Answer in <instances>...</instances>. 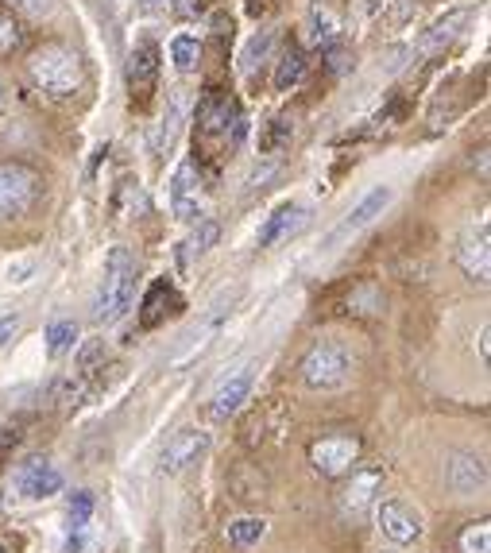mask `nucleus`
Listing matches in <instances>:
<instances>
[{"label":"nucleus","instance_id":"nucleus-1","mask_svg":"<svg viewBox=\"0 0 491 553\" xmlns=\"http://www.w3.org/2000/svg\"><path fill=\"white\" fill-rule=\"evenodd\" d=\"M136 279H140V263H136V256H132L124 244L113 248L109 260H105L101 287L93 294V321H97V325H116V321L132 310Z\"/></svg>","mask_w":491,"mask_h":553},{"label":"nucleus","instance_id":"nucleus-2","mask_svg":"<svg viewBox=\"0 0 491 553\" xmlns=\"http://www.w3.org/2000/svg\"><path fill=\"white\" fill-rule=\"evenodd\" d=\"M28 74L31 82L51 93V97H74L78 89L86 86V66H82V55L66 43H43L35 47L28 59Z\"/></svg>","mask_w":491,"mask_h":553},{"label":"nucleus","instance_id":"nucleus-3","mask_svg":"<svg viewBox=\"0 0 491 553\" xmlns=\"http://www.w3.org/2000/svg\"><path fill=\"white\" fill-rule=\"evenodd\" d=\"M352 372H356V356L341 341H318L302 356V379L314 391H337L352 379Z\"/></svg>","mask_w":491,"mask_h":553},{"label":"nucleus","instance_id":"nucleus-4","mask_svg":"<svg viewBox=\"0 0 491 553\" xmlns=\"http://www.w3.org/2000/svg\"><path fill=\"white\" fill-rule=\"evenodd\" d=\"M39 194H43V178L35 167L16 163V159L0 163V225L20 221L39 202Z\"/></svg>","mask_w":491,"mask_h":553},{"label":"nucleus","instance_id":"nucleus-5","mask_svg":"<svg viewBox=\"0 0 491 553\" xmlns=\"http://www.w3.org/2000/svg\"><path fill=\"white\" fill-rule=\"evenodd\" d=\"M360 453H364V445H360L356 434H329L310 445V465L318 468L321 476H329V480H341V476H348L356 468Z\"/></svg>","mask_w":491,"mask_h":553},{"label":"nucleus","instance_id":"nucleus-6","mask_svg":"<svg viewBox=\"0 0 491 553\" xmlns=\"http://www.w3.org/2000/svg\"><path fill=\"white\" fill-rule=\"evenodd\" d=\"M376 523H379V534L391 538L395 546H410V542L422 538V515L410 503H403V499H379Z\"/></svg>","mask_w":491,"mask_h":553},{"label":"nucleus","instance_id":"nucleus-7","mask_svg":"<svg viewBox=\"0 0 491 553\" xmlns=\"http://www.w3.org/2000/svg\"><path fill=\"white\" fill-rule=\"evenodd\" d=\"M202 202H205V190H202V171L194 159H182L178 171L171 178V209L178 221H198L202 217Z\"/></svg>","mask_w":491,"mask_h":553},{"label":"nucleus","instance_id":"nucleus-8","mask_svg":"<svg viewBox=\"0 0 491 553\" xmlns=\"http://www.w3.org/2000/svg\"><path fill=\"white\" fill-rule=\"evenodd\" d=\"M155 82H159V47L151 39H144V43H136V51L128 59V93H132V105L144 109L147 101H151V93H155Z\"/></svg>","mask_w":491,"mask_h":553},{"label":"nucleus","instance_id":"nucleus-9","mask_svg":"<svg viewBox=\"0 0 491 553\" xmlns=\"http://www.w3.org/2000/svg\"><path fill=\"white\" fill-rule=\"evenodd\" d=\"M457 263H461V271L472 279V283H488L491 275V233H488V221H480V225H472L468 233H464L461 248H457Z\"/></svg>","mask_w":491,"mask_h":553},{"label":"nucleus","instance_id":"nucleus-10","mask_svg":"<svg viewBox=\"0 0 491 553\" xmlns=\"http://www.w3.org/2000/svg\"><path fill=\"white\" fill-rule=\"evenodd\" d=\"M209 453V434L205 430H178L163 449V472L182 476L186 468H194Z\"/></svg>","mask_w":491,"mask_h":553},{"label":"nucleus","instance_id":"nucleus-11","mask_svg":"<svg viewBox=\"0 0 491 553\" xmlns=\"http://www.w3.org/2000/svg\"><path fill=\"white\" fill-rule=\"evenodd\" d=\"M62 484H66L62 472L51 461H43V457H31V461L16 468V492L24 499H51V495L62 492Z\"/></svg>","mask_w":491,"mask_h":553},{"label":"nucleus","instance_id":"nucleus-12","mask_svg":"<svg viewBox=\"0 0 491 553\" xmlns=\"http://www.w3.org/2000/svg\"><path fill=\"white\" fill-rule=\"evenodd\" d=\"M248 395H252V368H240L236 376H229L209 395V418L213 422H229L232 414L248 403Z\"/></svg>","mask_w":491,"mask_h":553},{"label":"nucleus","instance_id":"nucleus-13","mask_svg":"<svg viewBox=\"0 0 491 553\" xmlns=\"http://www.w3.org/2000/svg\"><path fill=\"white\" fill-rule=\"evenodd\" d=\"M445 484H449V492L453 495H476L488 488V465L480 461V457H472V453H457V457H449V465H445Z\"/></svg>","mask_w":491,"mask_h":553},{"label":"nucleus","instance_id":"nucleus-14","mask_svg":"<svg viewBox=\"0 0 491 553\" xmlns=\"http://www.w3.org/2000/svg\"><path fill=\"white\" fill-rule=\"evenodd\" d=\"M391 198H395V194H391V186H376V190H368V194L360 198V205H356L345 221H341V229L329 236V244H337V240H345V236L368 229L376 217H383V209L391 205Z\"/></svg>","mask_w":491,"mask_h":553},{"label":"nucleus","instance_id":"nucleus-15","mask_svg":"<svg viewBox=\"0 0 491 553\" xmlns=\"http://www.w3.org/2000/svg\"><path fill=\"white\" fill-rule=\"evenodd\" d=\"M306 205H298V202H283L267 221L260 225V248H275V244H283V240H290V236L298 233L302 225H306Z\"/></svg>","mask_w":491,"mask_h":553},{"label":"nucleus","instance_id":"nucleus-16","mask_svg":"<svg viewBox=\"0 0 491 553\" xmlns=\"http://www.w3.org/2000/svg\"><path fill=\"white\" fill-rule=\"evenodd\" d=\"M379 492H383V472H376V468L356 472V468H352V484L341 492V507H345V515H364V511H372Z\"/></svg>","mask_w":491,"mask_h":553},{"label":"nucleus","instance_id":"nucleus-17","mask_svg":"<svg viewBox=\"0 0 491 553\" xmlns=\"http://www.w3.org/2000/svg\"><path fill=\"white\" fill-rule=\"evenodd\" d=\"M198 120H202V132H209V136H217V132H229L232 128H240L244 124V117H240V109H236V101L232 97H205L202 105H198Z\"/></svg>","mask_w":491,"mask_h":553},{"label":"nucleus","instance_id":"nucleus-18","mask_svg":"<svg viewBox=\"0 0 491 553\" xmlns=\"http://www.w3.org/2000/svg\"><path fill=\"white\" fill-rule=\"evenodd\" d=\"M178 306H182V298L174 294V287L167 283V279H159L151 291H147L144 298V314H140V325L144 329H155L163 318H171V314H178Z\"/></svg>","mask_w":491,"mask_h":553},{"label":"nucleus","instance_id":"nucleus-19","mask_svg":"<svg viewBox=\"0 0 491 553\" xmlns=\"http://www.w3.org/2000/svg\"><path fill=\"white\" fill-rule=\"evenodd\" d=\"M263 534H267V523H263V519H252V515H244V519H232V523L225 526V538H229V546H236V550L260 546Z\"/></svg>","mask_w":491,"mask_h":553},{"label":"nucleus","instance_id":"nucleus-20","mask_svg":"<svg viewBox=\"0 0 491 553\" xmlns=\"http://www.w3.org/2000/svg\"><path fill=\"white\" fill-rule=\"evenodd\" d=\"M178 124H182V97H174L171 109H167V117L159 120V128L151 132V151H155V155H167V151L174 147Z\"/></svg>","mask_w":491,"mask_h":553},{"label":"nucleus","instance_id":"nucleus-21","mask_svg":"<svg viewBox=\"0 0 491 553\" xmlns=\"http://www.w3.org/2000/svg\"><path fill=\"white\" fill-rule=\"evenodd\" d=\"M302 70H306V55H302V47L290 43L287 51H283V59H279V66H275V89L287 93L290 86H298Z\"/></svg>","mask_w":491,"mask_h":553},{"label":"nucleus","instance_id":"nucleus-22","mask_svg":"<svg viewBox=\"0 0 491 553\" xmlns=\"http://www.w3.org/2000/svg\"><path fill=\"white\" fill-rule=\"evenodd\" d=\"M457 553H491V523L488 519H476L461 530L457 538Z\"/></svg>","mask_w":491,"mask_h":553},{"label":"nucleus","instance_id":"nucleus-23","mask_svg":"<svg viewBox=\"0 0 491 553\" xmlns=\"http://www.w3.org/2000/svg\"><path fill=\"white\" fill-rule=\"evenodd\" d=\"M198 55H202V43L194 35H174L171 39V62L178 74H190L198 66Z\"/></svg>","mask_w":491,"mask_h":553},{"label":"nucleus","instance_id":"nucleus-24","mask_svg":"<svg viewBox=\"0 0 491 553\" xmlns=\"http://www.w3.org/2000/svg\"><path fill=\"white\" fill-rule=\"evenodd\" d=\"M464 20H468V8H457V12H449V16H445L441 24H434V28H430V35H426V39L418 43V51H434L441 39H453Z\"/></svg>","mask_w":491,"mask_h":553},{"label":"nucleus","instance_id":"nucleus-25","mask_svg":"<svg viewBox=\"0 0 491 553\" xmlns=\"http://www.w3.org/2000/svg\"><path fill=\"white\" fill-rule=\"evenodd\" d=\"M78 345V325L74 321H55L47 329V352L51 356H66V352Z\"/></svg>","mask_w":491,"mask_h":553},{"label":"nucleus","instance_id":"nucleus-26","mask_svg":"<svg viewBox=\"0 0 491 553\" xmlns=\"http://www.w3.org/2000/svg\"><path fill=\"white\" fill-rule=\"evenodd\" d=\"M20 43H24L20 20H16L8 8H0V59H8L12 51H20Z\"/></svg>","mask_w":491,"mask_h":553},{"label":"nucleus","instance_id":"nucleus-27","mask_svg":"<svg viewBox=\"0 0 491 553\" xmlns=\"http://www.w3.org/2000/svg\"><path fill=\"white\" fill-rule=\"evenodd\" d=\"M217 240H221V225L205 217V221H198V233H194V236H190V240H186V252L202 260V256H205V252H209V248H213V244H217Z\"/></svg>","mask_w":491,"mask_h":553},{"label":"nucleus","instance_id":"nucleus-28","mask_svg":"<svg viewBox=\"0 0 491 553\" xmlns=\"http://www.w3.org/2000/svg\"><path fill=\"white\" fill-rule=\"evenodd\" d=\"M290 136H294L290 120H287V117H279V120H271V124H267V132L260 136V147L267 151V155H275V151H283V147L290 144Z\"/></svg>","mask_w":491,"mask_h":553},{"label":"nucleus","instance_id":"nucleus-29","mask_svg":"<svg viewBox=\"0 0 491 553\" xmlns=\"http://www.w3.org/2000/svg\"><path fill=\"white\" fill-rule=\"evenodd\" d=\"M89 519H93V492H74V499H70V530L86 534Z\"/></svg>","mask_w":491,"mask_h":553},{"label":"nucleus","instance_id":"nucleus-30","mask_svg":"<svg viewBox=\"0 0 491 553\" xmlns=\"http://www.w3.org/2000/svg\"><path fill=\"white\" fill-rule=\"evenodd\" d=\"M275 39H279V31H263V35H256V39L248 43V51H244V70H252L256 62L267 59L271 47H275Z\"/></svg>","mask_w":491,"mask_h":553},{"label":"nucleus","instance_id":"nucleus-31","mask_svg":"<svg viewBox=\"0 0 491 553\" xmlns=\"http://www.w3.org/2000/svg\"><path fill=\"white\" fill-rule=\"evenodd\" d=\"M12 8H20L28 16H51L55 12V0H12Z\"/></svg>","mask_w":491,"mask_h":553},{"label":"nucleus","instance_id":"nucleus-32","mask_svg":"<svg viewBox=\"0 0 491 553\" xmlns=\"http://www.w3.org/2000/svg\"><path fill=\"white\" fill-rule=\"evenodd\" d=\"M12 449H16V434H12V430H0V468L8 465Z\"/></svg>","mask_w":491,"mask_h":553},{"label":"nucleus","instance_id":"nucleus-33","mask_svg":"<svg viewBox=\"0 0 491 553\" xmlns=\"http://www.w3.org/2000/svg\"><path fill=\"white\" fill-rule=\"evenodd\" d=\"M16 329H20V318L12 314V318H0V345H8L12 337H16Z\"/></svg>","mask_w":491,"mask_h":553},{"label":"nucleus","instance_id":"nucleus-34","mask_svg":"<svg viewBox=\"0 0 491 553\" xmlns=\"http://www.w3.org/2000/svg\"><path fill=\"white\" fill-rule=\"evenodd\" d=\"M163 4H167L171 12H178V16H186V12H190V0H163Z\"/></svg>","mask_w":491,"mask_h":553},{"label":"nucleus","instance_id":"nucleus-35","mask_svg":"<svg viewBox=\"0 0 491 553\" xmlns=\"http://www.w3.org/2000/svg\"><path fill=\"white\" fill-rule=\"evenodd\" d=\"M163 8V0H140V12H159Z\"/></svg>","mask_w":491,"mask_h":553},{"label":"nucleus","instance_id":"nucleus-36","mask_svg":"<svg viewBox=\"0 0 491 553\" xmlns=\"http://www.w3.org/2000/svg\"><path fill=\"white\" fill-rule=\"evenodd\" d=\"M480 352H484V360H488V325L480 329Z\"/></svg>","mask_w":491,"mask_h":553},{"label":"nucleus","instance_id":"nucleus-37","mask_svg":"<svg viewBox=\"0 0 491 553\" xmlns=\"http://www.w3.org/2000/svg\"><path fill=\"white\" fill-rule=\"evenodd\" d=\"M4 105H8V89H4V82H0V113H4Z\"/></svg>","mask_w":491,"mask_h":553},{"label":"nucleus","instance_id":"nucleus-38","mask_svg":"<svg viewBox=\"0 0 491 553\" xmlns=\"http://www.w3.org/2000/svg\"><path fill=\"white\" fill-rule=\"evenodd\" d=\"M0 553H8V550H4V546H0Z\"/></svg>","mask_w":491,"mask_h":553}]
</instances>
